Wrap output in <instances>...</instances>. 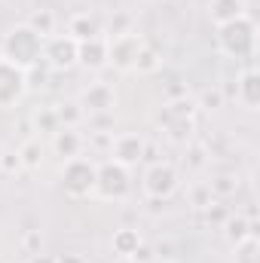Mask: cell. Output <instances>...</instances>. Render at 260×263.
<instances>
[{"instance_id": "obj_1", "label": "cell", "mask_w": 260, "mask_h": 263, "mask_svg": "<svg viewBox=\"0 0 260 263\" xmlns=\"http://www.w3.org/2000/svg\"><path fill=\"white\" fill-rule=\"evenodd\" d=\"M40 55H43V37L37 31H31L28 25L9 28L0 40V59H6L9 65L22 67V70L34 67L40 62Z\"/></svg>"}, {"instance_id": "obj_2", "label": "cell", "mask_w": 260, "mask_h": 263, "mask_svg": "<svg viewBox=\"0 0 260 263\" xmlns=\"http://www.w3.org/2000/svg\"><path fill=\"white\" fill-rule=\"evenodd\" d=\"M217 49L227 55V59H236V62H245L254 55L257 49V25L251 15H239L236 22H227L217 28Z\"/></svg>"}, {"instance_id": "obj_3", "label": "cell", "mask_w": 260, "mask_h": 263, "mask_svg": "<svg viewBox=\"0 0 260 263\" xmlns=\"http://www.w3.org/2000/svg\"><path fill=\"white\" fill-rule=\"evenodd\" d=\"M132 187H135L132 184V168L107 159L95 172V190L92 193L98 199H104V202H123V199L132 196Z\"/></svg>"}, {"instance_id": "obj_4", "label": "cell", "mask_w": 260, "mask_h": 263, "mask_svg": "<svg viewBox=\"0 0 260 263\" xmlns=\"http://www.w3.org/2000/svg\"><path fill=\"white\" fill-rule=\"evenodd\" d=\"M95 172L98 165L86 156H73V159H65L62 162V175H59V184L70 199H86L92 196L95 190Z\"/></svg>"}, {"instance_id": "obj_5", "label": "cell", "mask_w": 260, "mask_h": 263, "mask_svg": "<svg viewBox=\"0 0 260 263\" xmlns=\"http://www.w3.org/2000/svg\"><path fill=\"white\" fill-rule=\"evenodd\" d=\"M181 187V175L172 162H153L144 178H141V190L147 199H159V202H169V199L178 193Z\"/></svg>"}, {"instance_id": "obj_6", "label": "cell", "mask_w": 260, "mask_h": 263, "mask_svg": "<svg viewBox=\"0 0 260 263\" xmlns=\"http://www.w3.org/2000/svg\"><path fill=\"white\" fill-rule=\"evenodd\" d=\"M144 43L147 40L141 34H135V31L107 37V67H114L120 73H132L135 70V59H138V52H141Z\"/></svg>"}, {"instance_id": "obj_7", "label": "cell", "mask_w": 260, "mask_h": 263, "mask_svg": "<svg viewBox=\"0 0 260 263\" xmlns=\"http://www.w3.org/2000/svg\"><path fill=\"white\" fill-rule=\"evenodd\" d=\"M40 62L49 67L52 73H65L70 67H77V40L67 34H52L43 40V55Z\"/></svg>"}, {"instance_id": "obj_8", "label": "cell", "mask_w": 260, "mask_h": 263, "mask_svg": "<svg viewBox=\"0 0 260 263\" xmlns=\"http://www.w3.org/2000/svg\"><path fill=\"white\" fill-rule=\"evenodd\" d=\"M28 92V77L25 70L15 65H9L6 59H0V110L15 107Z\"/></svg>"}, {"instance_id": "obj_9", "label": "cell", "mask_w": 260, "mask_h": 263, "mask_svg": "<svg viewBox=\"0 0 260 263\" xmlns=\"http://www.w3.org/2000/svg\"><path fill=\"white\" fill-rule=\"evenodd\" d=\"M80 110H83V117H95V114H114V107H117V92H114V86H107V83H89L83 92H80Z\"/></svg>"}, {"instance_id": "obj_10", "label": "cell", "mask_w": 260, "mask_h": 263, "mask_svg": "<svg viewBox=\"0 0 260 263\" xmlns=\"http://www.w3.org/2000/svg\"><path fill=\"white\" fill-rule=\"evenodd\" d=\"M144 153H147V144H144V138L141 135H132V132H123V135H114V141H110V156H114V162H120V165H138L141 159H144Z\"/></svg>"}, {"instance_id": "obj_11", "label": "cell", "mask_w": 260, "mask_h": 263, "mask_svg": "<svg viewBox=\"0 0 260 263\" xmlns=\"http://www.w3.org/2000/svg\"><path fill=\"white\" fill-rule=\"evenodd\" d=\"M77 65L86 70H104L107 67V37H89L77 43Z\"/></svg>"}, {"instance_id": "obj_12", "label": "cell", "mask_w": 260, "mask_h": 263, "mask_svg": "<svg viewBox=\"0 0 260 263\" xmlns=\"http://www.w3.org/2000/svg\"><path fill=\"white\" fill-rule=\"evenodd\" d=\"M52 150H55V156H62V162L80 156L83 153V135L73 126H59L52 132Z\"/></svg>"}, {"instance_id": "obj_13", "label": "cell", "mask_w": 260, "mask_h": 263, "mask_svg": "<svg viewBox=\"0 0 260 263\" xmlns=\"http://www.w3.org/2000/svg\"><path fill=\"white\" fill-rule=\"evenodd\" d=\"M236 101L245 107V110H257L260 107V73L257 70H245L239 80H236Z\"/></svg>"}, {"instance_id": "obj_14", "label": "cell", "mask_w": 260, "mask_h": 263, "mask_svg": "<svg viewBox=\"0 0 260 263\" xmlns=\"http://www.w3.org/2000/svg\"><path fill=\"white\" fill-rule=\"evenodd\" d=\"M239 15H248V3L245 0H208V18L214 28L236 22Z\"/></svg>"}, {"instance_id": "obj_15", "label": "cell", "mask_w": 260, "mask_h": 263, "mask_svg": "<svg viewBox=\"0 0 260 263\" xmlns=\"http://www.w3.org/2000/svg\"><path fill=\"white\" fill-rule=\"evenodd\" d=\"M67 37H73V40L80 43V40H89V37H104V31H101V22H98L95 15L77 12V15L67 22Z\"/></svg>"}, {"instance_id": "obj_16", "label": "cell", "mask_w": 260, "mask_h": 263, "mask_svg": "<svg viewBox=\"0 0 260 263\" xmlns=\"http://www.w3.org/2000/svg\"><path fill=\"white\" fill-rule=\"evenodd\" d=\"M220 227H224V236H227L230 245H236L248 236H257V220H248L245 214H230Z\"/></svg>"}, {"instance_id": "obj_17", "label": "cell", "mask_w": 260, "mask_h": 263, "mask_svg": "<svg viewBox=\"0 0 260 263\" xmlns=\"http://www.w3.org/2000/svg\"><path fill=\"white\" fill-rule=\"evenodd\" d=\"M159 123H162V129L169 135V141H175V144H190L193 129H196L193 117H159Z\"/></svg>"}, {"instance_id": "obj_18", "label": "cell", "mask_w": 260, "mask_h": 263, "mask_svg": "<svg viewBox=\"0 0 260 263\" xmlns=\"http://www.w3.org/2000/svg\"><path fill=\"white\" fill-rule=\"evenodd\" d=\"M110 245H114V254H120V260H129V257H135V251L141 248V236H138V230L123 227V230L114 233Z\"/></svg>"}, {"instance_id": "obj_19", "label": "cell", "mask_w": 260, "mask_h": 263, "mask_svg": "<svg viewBox=\"0 0 260 263\" xmlns=\"http://www.w3.org/2000/svg\"><path fill=\"white\" fill-rule=\"evenodd\" d=\"M15 156H18V165H22L25 172H37V168L43 165V144H40V138L22 141V147L15 150Z\"/></svg>"}, {"instance_id": "obj_20", "label": "cell", "mask_w": 260, "mask_h": 263, "mask_svg": "<svg viewBox=\"0 0 260 263\" xmlns=\"http://www.w3.org/2000/svg\"><path fill=\"white\" fill-rule=\"evenodd\" d=\"M159 67H162V52L156 46L144 43L141 52H138V59H135V73H156Z\"/></svg>"}, {"instance_id": "obj_21", "label": "cell", "mask_w": 260, "mask_h": 263, "mask_svg": "<svg viewBox=\"0 0 260 263\" xmlns=\"http://www.w3.org/2000/svg\"><path fill=\"white\" fill-rule=\"evenodd\" d=\"M25 25H28L31 31H37L43 40L55 34V15H52V9H34V12L28 15V22H25Z\"/></svg>"}, {"instance_id": "obj_22", "label": "cell", "mask_w": 260, "mask_h": 263, "mask_svg": "<svg viewBox=\"0 0 260 263\" xmlns=\"http://www.w3.org/2000/svg\"><path fill=\"white\" fill-rule=\"evenodd\" d=\"M233 263H260V242L257 236H248L233 245Z\"/></svg>"}, {"instance_id": "obj_23", "label": "cell", "mask_w": 260, "mask_h": 263, "mask_svg": "<svg viewBox=\"0 0 260 263\" xmlns=\"http://www.w3.org/2000/svg\"><path fill=\"white\" fill-rule=\"evenodd\" d=\"M236 190H239V178H236V175H217V178L208 181V193H211V196L227 199V196H233Z\"/></svg>"}, {"instance_id": "obj_24", "label": "cell", "mask_w": 260, "mask_h": 263, "mask_svg": "<svg viewBox=\"0 0 260 263\" xmlns=\"http://www.w3.org/2000/svg\"><path fill=\"white\" fill-rule=\"evenodd\" d=\"M62 123H59V114H55V107H43V110H37L34 114V129L37 132H52L59 129Z\"/></svg>"}, {"instance_id": "obj_25", "label": "cell", "mask_w": 260, "mask_h": 263, "mask_svg": "<svg viewBox=\"0 0 260 263\" xmlns=\"http://www.w3.org/2000/svg\"><path fill=\"white\" fill-rule=\"evenodd\" d=\"M49 73H52V70L43 65V62H37L34 67H28V70H25V77H28V89H43L46 80H49Z\"/></svg>"}, {"instance_id": "obj_26", "label": "cell", "mask_w": 260, "mask_h": 263, "mask_svg": "<svg viewBox=\"0 0 260 263\" xmlns=\"http://www.w3.org/2000/svg\"><path fill=\"white\" fill-rule=\"evenodd\" d=\"M55 114H59V123H62V126H73V129H77V123L83 120L80 104H62V107H55Z\"/></svg>"}, {"instance_id": "obj_27", "label": "cell", "mask_w": 260, "mask_h": 263, "mask_svg": "<svg viewBox=\"0 0 260 263\" xmlns=\"http://www.w3.org/2000/svg\"><path fill=\"white\" fill-rule=\"evenodd\" d=\"M205 217H208V220H214V223H224L230 214H227L217 202H208V205H205Z\"/></svg>"}, {"instance_id": "obj_28", "label": "cell", "mask_w": 260, "mask_h": 263, "mask_svg": "<svg viewBox=\"0 0 260 263\" xmlns=\"http://www.w3.org/2000/svg\"><path fill=\"white\" fill-rule=\"evenodd\" d=\"M220 104H224V95H220V89H214V92H205V95H202V107L214 110V107H220Z\"/></svg>"}, {"instance_id": "obj_29", "label": "cell", "mask_w": 260, "mask_h": 263, "mask_svg": "<svg viewBox=\"0 0 260 263\" xmlns=\"http://www.w3.org/2000/svg\"><path fill=\"white\" fill-rule=\"evenodd\" d=\"M110 123H114V117H110V114H95V117H89V126H92L95 132H104Z\"/></svg>"}, {"instance_id": "obj_30", "label": "cell", "mask_w": 260, "mask_h": 263, "mask_svg": "<svg viewBox=\"0 0 260 263\" xmlns=\"http://www.w3.org/2000/svg\"><path fill=\"white\" fill-rule=\"evenodd\" d=\"M211 202V193H208V187H196L193 190V205L196 208H205Z\"/></svg>"}, {"instance_id": "obj_31", "label": "cell", "mask_w": 260, "mask_h": 263, "mask_svg": "<svg viewBox=\"0 0 260 263\" xmlns=\"http://www.w3.org/2000/svg\"><path fill=\"white\" fill-rule=\"evenodd\" d=\"M0 168H3V172L22 168V165H18V156H15V153H3V156H0Z\"/></svg>"}, {"instance_id": "obj_32", "label": "cell", "mask_w": 260, "mask_h": 263, "mask_svg": "<svg viewBox=\"0 0 260 263\" xmlns=\"http://www.w3.org/2000/svg\"><path fill=\"white\" fill-rule=\"evenodd\" d=\"M55 263H86V260H83L80 254H59V257H55Z\"/></svg>"}, {"instance_id": "obj_33", "label": "cell", "mask_w": 260, "mask_h": 263, "mask_svg": "<svg viewBox=\"0 0 260 263\" xmlns=\"http://www.w3.org/2000/svg\"><path fill=\"white\" fill-rule=\"evenodd\" d=\"M25 245H28V248H37V245H40V236H37V233H28V236H25Z\"/></svg>"}, {"instance_id": "obj_34", "label": "cell", "mask_w": 260, "mask_h": 263, "mask_svg": "<svg viewBox=\"0 0 260 263\" xmlns=\"http://www.w3.org/2000/svg\"><path fill=\"white\" fill-rule=\"evenodd\" d=\"M147 3H153V0H147Z\"/></svg>"}]
</instances>
